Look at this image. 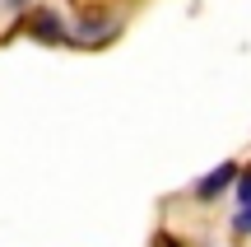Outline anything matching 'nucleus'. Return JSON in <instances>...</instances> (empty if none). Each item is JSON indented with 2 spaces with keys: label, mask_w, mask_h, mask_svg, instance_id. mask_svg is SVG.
<instances>
[{
  "label": "nucleus",
  "mask_w": 251,
  "mask_h": 247,
  "mask_svg": "<svg viewBox=\"0 0 251 247\" xmlns=\"http://www.w3.org/2000/svg\"><path fill=\"white\" fill-rule=\"evenodd\" d=\"M233 182H237V164H219L209 177H200V187H196V201H219V196H224Z\"/></svg>",
  "instance_id": "f03ea898"
},
{
  "label": "nucleus",
  "mask_w": 251,
  "mask_h": 247,
  "mask_svg": "<svg viewBox=\"0 0 251 247\" xmlns=\"http://www.w3.org/2000/svg\"><path fill=\"white\" fill-rule=\"evenodd\" d=\"M237 205H251V173H237Z\"/></svg>",
  "instance_id": "20e7f679"
},
{
  "label": "nucleus",
  "mask_w": 251,
  "mask_h": 247,
  "mask_svg": "<svg viewBox=\"0 0 251 247\" xmlns=\"http://www.w3.org/2000/svg\"><path fill=\"white\" fill-rule=\"evenodd\" d=\"M28 33H33V42H65V37H70V33H65V19L61 14H56V9H33V14H28Z\"/></svg>",
  "instance_id": "f257e3e1"
},
{
  "label": "nucleus",
  "mask_w": 251,
  "mask_h": 247,
  "mask_svg": "<svg viewBox=\"0 0 251 247\" xmlns=\"http://www.w3.org/2000/svg\"><path fill=\"white\" fill-rule=\"evenodd\" d=\"M233 233H251V205H237V215H233Z\"/></svg>",
  "instance_id": "7ed1b4c3"
}]
</instances>
